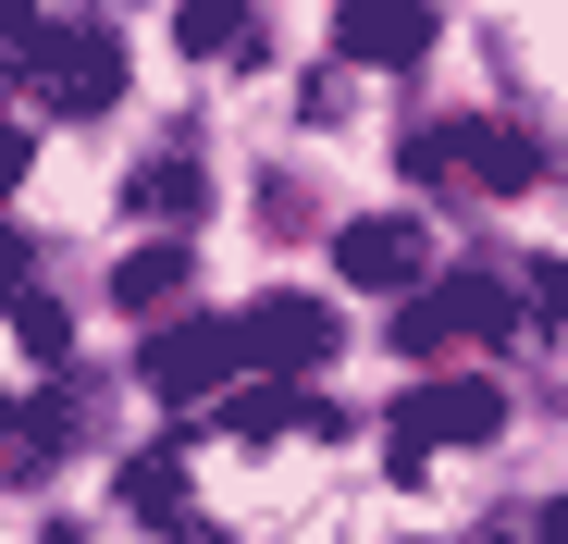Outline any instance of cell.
Listing matches in <instances>:
<instances>
[{
  "instance_id": "6da1fadb",
  "label": "cell",
  "mask_w": 568,
  "mask_h": 544,
  "mask_svg": "<svg viewBox=\"0 0 568 544\" xmlns=\"http://www.w3.org/2000/svg\"><path fill=\"white\" fill-rule=\"evenodd\" d=\"M235 359H260V346H247V322L185 310V322H161V334H149V396H161V409H199V396H223V384H235Z\"/></svg>"
},
{
  "instance_id": "7a4b0ae2",
  "label": "cell",
  "mask_w": 568,
  "mask_h": 544,
  "mask_svg": "<svg viewBox=\"0 0 568 544\" xmlns=\"http://www.w3.org/2000/svg\"><path fill=\"white\" fill-rule=\"evenodd\" d=\"M495 433H507V396L495 384H420L396 409V471H420L433 445H495Z\"/></svg>"
},
{
  "instance_id": "3957f363",
  "label": "cell",
  "mask_w": 568,
  "mask_h": 544,
  "mask_svg": "<svg viewBox=\"0 0 568 544\" xmlns=\"http://www.w3.org/2000/svg\"><path fill=\"white\" fill-rule=\"evenodd\" d=\"M26 62H38V87H50L62 112H112V100H124V50H112L100 26H38Z\"/></svg>"
},
{
  "instance_id": "277c9868",
  "label": "cell",
  "mask_w": 568,
  "mask_h": 544,
  "mask_svg": "<svg viewBox=\"0 0 568 544\" xmlns=\"http://www.w3.org/2000/svg\"><path fill=\"white\" fill-rule=\"evenodd\" d=\"M334 50H346V62L408 74V62L433 50V0H334Z\"/></svg>"
},
{
  "instance_id": "5b68a950",
  "label": "cell",
  "mask_w": 568,
  "mask_h": 544,
  "mask_svg": "<svg viewBox=\"0 0 568 544\" xmlns=\"http://www.w3.org/2000/svg\"><path fill=\"white\" fill-rule=\"evenodd\" d=\"M334 272H346V285H420V272H433V235H420L408 211H371V223L334 235Z\"/></svg>"
},
{
  "instance_id": "8992f818",
  "label": "cell",
  "mask_w": 568,
  "mask_h": 544,
  "mask_svg": "<svg viewBox=\"0 0 568 544\" xmlns=\"http://www.w3.org/2000/svg\"><path fill=\"white\" fill-rule=\"evenodd\" d=\"M334 310L322 298H260L247 310V346H260V372H322V359H334Z\"/></svg>"
},
{
  "instance_id": "52a82bcc",
  "label": "cell",
  "mask_w": 568,
  "mask_h": 544,
  "mask_svg": "<svg viewBox=\"0 0 568 544\" xmlns=\"http://www.w3.org/2000/svg\"><path fill=\"white\" fill-rule=\"evenodd\" d=\"M457 161L483 173L495 199H531V187H544V137L507 124V112H469V124H457Z\"/></svg>"
},
{
  "instance_id": "ba28073f",
  "label": "cell",
  "mask_w": 568,
  "mask_h": 544,
  "mask_svg": "<svg viewBox=\"0 0 568 544\" xmlns=\"http://www.w3.org/2000/svg\"><path fill=\"white\" fill-rule=\"evenodd\" d=\"M112 298H124V310H173V298H185V223H161L149 248H124Z\"/></svg>"
},
{
  "instance_id": "9c48e42d",
  "label": "cell",
  "mask_w": 568,
  "mask_h": 544,
  "mask_svg": "<svg viewBox=\"0 0 568 544\" xmlns=\"http://www.w3.org/2000/svg\"><path fill=\"white\" fill-rule=\"evenodd\" d=\"M124 520H149V532H185V459H173V445L124 459Z\"/></svg>"
},
{
  "instance_id": "30bf717a",
  "label": "cell",
  "mask_w": 568,
  "mask_h": 544,
  "mask_svg": "<svg viewBox=\"0 0 568 544\" xmlns=\"http://www.w3.org/2000/svg\"><path fill=\"white\" fill-rule=\"evenodd\" d=\"M469 334V310H457V285H408V310H396V346L408 359H445Z\"/></svg>"
},
{
  "instance_id": "8fae6325",
  "label": "cell",
  "mask_w": 568,
  "mask_h": 544,
  "mask_svg": "<svg viewBox=\"0 0 568 544\" xmlns=\"http://www.w3.org/2000/svg\"><path fill=\"white\" fill-rule=\"evenodd\" d=\"M124 211H136V223H185V211H199V161H185V149L149 161L136 187H124Z\"/></svg>"
},
{
  "instance_id": "7c38bea8",
  "label": "cell",
  "mask_w": 568,
  "mask_h": 544,
  "mask_svg": "<svg viewBox=\"0 0 568 544\" xmlns=\"http://www.w3.org/2000/svg\"><path fill=\"white\" fill-rule=\"evenodd\" d=\"M173 38H185V50H235V62H260L247 0H185V13H173Z\"/></svg>"
},
{
  "instance_id": "4fadbf2b",
  "label": "cell",
  "mask_w": 568,
  "mask_h": 544,
  "mask_svg": "<svg viewBox=\"0 0 568 544\" xmlns=\"http://www.w3.org/2000/svg\"><path fill=\"white\" fill-rule=\"evenodd\" d=\"M445 285H457V310H469V346H507V334H519V298L495 285V272H445Z\"/></svg>"
},
{
  "instance_id": "5bb4252c",
  "label": "cell",
  "mask_w": 568,
  "mask_h": 544,
  "mask_svg": "<svg viewBox=\"0 0 568 544\" xmlns=\"http://www.w3.org/2000/svg\"><path fill=\"white\" fill-rule=\"evenodd\" d=\"M13 346H26V359H62V346H74V310H62V298H13Z\"/></svg>"
},
{
  "instance_id": "9a60e30c",
  "label": "cell",
  "mask_w": 568,
  "mask_h": 544,
  "mask_svg": "<svg viewBox=\"0 0 568 544\" xmlns=\"http://www.w3.org/2000/svg\"><path fill=\"white\" fill-rule=\"evenodd\" d=\"M74 433H87V409H74L62 384H50V396H26V459H50V445H74Z\"/></svg>"
},
{
  "instance_id": "2e32d148",
  "label": "cell",
  "mask_w": 568,
  "mask_h": 544,
  "mask_svg": "<svg viewBox=\"0 0 568 544\" xmlns=\"http://www.w3.org/2000/svg\"><path fill=\"white\" fill-rule=\"evenodd\" d=\"M445 161H457V137H445V124H408V173H420V187H433Z\"/></svg>"
},
{
  "instance_id": "e0dca14e",
  "label": "cell",
  "mask_w": 568,
  "mask_h": 544,
  "mask_svg": "<svg viewBox=\"0 0 568 544\" xmlns=\"http://www.w3.org/2000/svg\"><path fill=\"white\" fill-rule=\"evenodd\" d=\"M26 272H38V248H26V223H0V298H26Z\"/></svg>"
},
{
  "instance_id": "ac0fdd59",
  "label": "cell",
  "mask_w": 568,
  "mask_h": 544,
  "mask_svg": "<svg viewBox=\"0 0 568 544\" xmlns=\"http://www.w3.org/2000/svg\"><path fill=\"white\" fill-rule=\"evenodd\" d=\"M26 161H38V137H26V124H0V199L26 187Z\"/></svg>"
},
{
  "instance_id": "d6986e66",
  "label": "cell",
  "mask_w": 568,
  "mask_h": 544,
  "mask_svg": "<svg viewBox=\"0 0 568 544\" xmlns=\"http://www.w3.org/2000/svg\"><path fill=\"white\" fill-rule=\"evenodd\" d=\"M531 310H544V322H568V260H544V272H531Z\"/></svg>"
},
{
  "instance_id": "ffe728a7",
  "label": "cell",
  "mask_w": 568,
  "mask_h": 544,
  "mask_svg": "<svg viewBox=\"0 0 568 544\" xmlns=\"http://www.w3.org/2000/svg\"><path fill=\"white\" fill-rule=\"evenodd\" d=\"M38 38V0H0V50H26Z\"/></svg>"
},
{
  "instance_id": "44dd1931",
  "label": "cell",
  "mask_w": 568,
  "mask_h": 544,
  "mask_svg": "<svg viewBox=\"0 0 568 544\" xmlns=\"http://www.w3.org/2000/svg\"><path fill=\"white\" fill-rule=\"evenodd\" d=\"M531 532H544V544H568V495H556V507H531Z\"/></svg>"
},
{
  "instance_id": "7402d4cb",
  "label": "cell",
  "mask_w": 568,
  "mask_h": 544,
  "mask_svg": "<svg viewBox=\"0 0 568 544\" xmlns=\"http://www.w3.org/2000/svg\"><path fill=\"white\" fill-rule=\"evenodd\" d=\"M0 459H26V421H0Z\"/></svg>"
},
{
  "instance_id": "603a6c76",
  "label": "cell",
  "mask_w": 568,
  "mask_h": 544,
  "mask_svg": "<svg viewBox=\"0 0 568 544\" xmlns=\"http://www.w3.org/2000/svg\"><path fill=\"white\" fill-rule=\"evenodd\" d=\"M483 544H544V532H531V520H519V532H483Z\"/></svg>"
}]
</instances>
